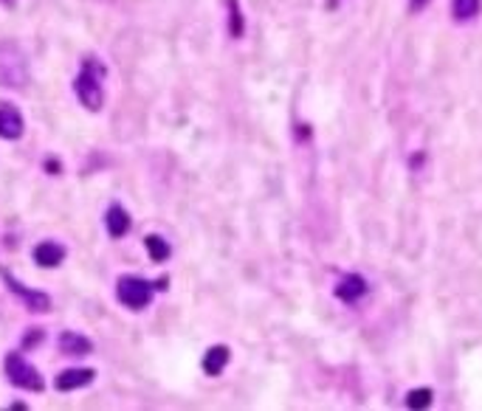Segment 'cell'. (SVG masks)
I'll use <instances>...</instances> for the list:
<instances>
[{
    "label": "cell",
    "instance_id": "ba28073f",
    "mask_svg": "<svg viewBox=\"0 0 482 411\" xmlns=\"http://www.w3.org/2000/svg\"><path fill=\"white\" fill-rule=\"evenodd\" d=\"M104 226H107V231H111V237L122 240L130 231L133 220H130V214L119 203H113L111 209H107V214H104Z\"/></svg>",
    "mask_w": 482,
    "mask_h": 411
},
{
    "label": "cell",
    "instance_id": "30bf717a",
    "mask_svg": "<svg viewBox=\"0 0 482 411\" xmlns=\"http://www.w3.org/2000/svg\"><path fill=\"white\" fill-rule=\"evenodd\" d=\"M229 358H231V352H229V347H211L206 355H203V372L206 375H211V377H218L223 369H226V364H229Z\"/></svg>",
    "mask_w": 482,
    "mask_h": 411
},
{
    "label": "cell",
    "instance_id": "2e32d148",
    "mask_svg": "<svg viewBox=\"0 0 482 411\" xmlns=\"http://www.w3.org/2000/svg\"><path fill=\"white\" fill-rule=\"evenodd\" d=\"M43 338H45V336H43V330H34V333H32L29 338H25V344H23V347H25V349H29V347H34V344H40Z\"/></svg>",
    "mask_w": 482,
    "mask_h": 411
},
{
    "label": "cell",
    "instance_id": "9c48e42d",
    "mask_svg": "<svg viewBox=\"0 0 482 411\" xmlns=\"http://www.w3.org/2000/svg\"><path fill=\"white\" fill-rule=\"evenodd\" d=\"M63 259H65V249H63L60 242L45 240V242H40L37 249H34V262L43 265V268H57Z\"/></svg>",
    "mask_w": 482,
    "mask_h": 411
},
{
    "label": "cell",
    "instance_id": "7a4b0ae2",
    "mask_svg": "<svg viewBox=\"0 0 482 411\" xmlns=\"http://www.w3.org/2000/svg\"><path fill=\"white\" fill-rule=\"evenodd\" d=\"M4 372H6L12 387H17V389H25V392H43L45 389V380L37 372V367L29 358H23L20 352H9L6 355Z\"/></svg>",
    "mask_w": 482,
    "mask_h": 411
},
{
    "label": "cell",
    "instance_id": "e0dca14e",
    "mask_svg": "<svg viewBox=\"0 0 482 411\" xmlns=\"http://www.w3.org/2000/svg\"><path fill=\"white\" fill-rule=\"evenodd\" d=\"M426 4H428V0H409V9H412V12H420Z\"/></svg>",
    "mask_w": 482,
    "mask_h": 411
},
{
    "label": "cell",
    "instance_id": "9a60e30c",
    "mask_svg": "<svg viewBox=\"0 0 482 411\" xmlns=\"http://www.w3.org/2000/svg\"><path fill=\"white\" fill-rule=\"evenodd\" d=\"M407 406L409 408H426V406H432V392L428 389H415L407 395Z\"/></svg>",
    "mask_w": 482,
    "mask_h": 411
},
{
    "label": "cell",
    "instance_id": "4fadbf2b",
    "mask_svg": "<svg viewBox=\"0 0 482 411\" xmlns=\"http://www.w3.org/2000/svg\"><path fill=\"white\" fill-rule=\"evenodd\" d=\"M482 0H451V12L457 20H471L479 15Z\"/></svg>",
    "mask_w": 482,
    "mask_h": 411
},
{
    "label": "cell",
    "instance_id": "7c38bea8",
    "mask_svg": "<svg viewBox=\"0 0 482 411\" xmlns=\"http://www.w3.org/2000/svg\"><path fill=\"white\" fill-rule=\"evenodd\" d=\"M226 4H229V34L243 37L246 23H243V12H240V0H226Z\"/></svg>",
    "mask_w": 482,
    "mask_h": 411
},
{
    "label": "cell",
    "instance_id": "52a82bcc",
    "mask_svg": "<svg viewBox=\"0 0 482 411\" xmlns=\"http://www.w3.org/2000/svg\"><path fill=\"white\" fill-rule=\"evenodd\" d=\"M93 369H65L57 375V380H54V387H57L60 392H74V389H83L88 387V383L93 380Z\"/></svg>",
    "mask_w": 482,
    "mask_h": 411
},
{
    "label": "cell",
    "instance_id": "277c9868",
    "mask_svg": "<svg viewBox=\"0 0 482 411\" xmlns=\"http://www.w3.org/2000/svg\"><path fill=\"white\" fill-rule=\"evenodd\" d=\"M4 282L9 285V290L23 301V308H29L32 313H48L51 310V296L43 293V290H32V288H25L23 282H17L9 270H4Z\"/></svg>",
    "mask_w": 482,
    "mask_h": 411
},
{
    "label": "cell",
    "instance_id": "6da1fadb",
    "mask_svg": "<svg viewBox=\"0 0 482 411\" xmlns=\"http://www.w3.org/2000/svg\"><path fill=\"white\" fill-rule=\"evenodd\" d=\"M104 76H107V68L99 57H85L83 63V71L76 73L74 79V91L79 96L88 111H102L104 104Z\"/></svg>",
    "mask_w": 482,
    "mask_h": 411
},
{
    "label": "cell",
    "instance_id": "5bb4252c",
    "mask_svg": "<svg viewBox=\"0 0 482 411\" xmlns=\"http://www.w3.org/2000/svg\"><path fill=\"white\" fill-rule=\"evenodd\" d=\"M144 245H147V254L152 257V262H164V259L170 257V245H167V240H161L158 234H150V237L144 240Z\"/></svg>",
    "mask_w": 482,
    "mask_h": 411
},
{
    "label": "cell",
    "instance_id": "5b68a950",
    "mask_svg": "<svg viewBox=\"0 0 482 411\" xmlns=\"http://www.w3.org/2000/svg\"><path fill=\"white\" fill-rule=\"evenodd\" d=\"M23 127H25V122H23V116H20L17 107L9 104V102L0 104V139H6V142L20 139Z\"/></svg>",
    "mask_w": 482,
    "mask_h": 411
},
{
    "label": "cell",
    "instance_id": "3957f363",
    "mask_svg": "<svg viewBox=\"0 0 482 411\" xmlns=\"http://www.w3.org/2000/svg\"><path fill=\"white\" fill-rule=\"evenodd\" d=\"M155 288L158 282H147L142 277H130L127 273V277H119L116 282V298L127 310H144L155 296Z\"/></svg>",
    "mask_w": 482,
    "mask_h": 411
},
{
    "label": "cell",
    "instance_id": "8992f818",
    "mask_svg": "<svg viewBox=\"0 0 482 411\" xmlns=\"http://www.w3.org/2000/svg\"><path fill=\"white\" fill-rule=\"evenodd\" d=\"M364 293H367V282H364V277H359V273H347V277H341V282L336 285V296L341 301H347V305H356Z\"/></svg>",
    "mask_w": 482,
    "mask_h": 411
},
{
    "label": "cell",
    "instance_id": "8fae6325",
    "mask_svg": "<svg viewBox=\"0 0 482 411\" xmlns=\"http://www.w3.org/2000/svg\"><path fill=\"white\" fill-rule=\"evenodd\" d=\"M57 344H60V349L65 352V355H91V349H93V344L85 338V336H79V333H71V330H65L60 338H57Z\"/></svg>",
    "mask_w": 482,
    "mask_h": 411
}]
</instances>
